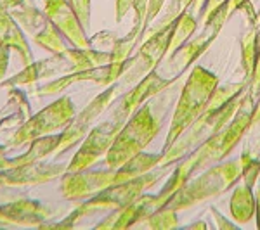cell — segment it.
<instances>
[{"label":"cell","mask_w":260,"mask_h":230,"mask_svg":"<svg viewBox=\"0 0 260 230\" xmlns=\"http://www.w3.org/2000/svg\"><path fill=\"white\" fill-rule=\"evenodd\" d=\"M250 82L243 80L236 83H225L219 85L208 100V106L203 114L194 123L186 128L177 140L163 152V160L160 166H174L180 160L189 156L194 149H198L207 139H210L213 133L225 127L233 116L236 114L241 99L248 89Z\"/></svg>","instance_id":"cell-1"},{"label":"cell","mask_w":260,"mask_h":230,"mask_svg":"<svg viewBox=\"0 0 260 230\" xmlns=\"http://www.w3.org/2000/svg\"><path fill=\"white\" fill-rule=\"evenodd\" d=\"M172 170H174V166H158V168L151 170L137 178H132L128 182L115 183V185L101 190L99 194L92 196L90 199L82 201V204H78L62 221H57V223H47L45 221V223L40 225V228H71L77 225V221L89 218L92 215H98V213L103 211L111 213L115 210H120V208L127 206L134 199L139 198L141 194H144L148 189H153L165 177H169Z\"/></svg>","instance_id":"cell-2"},{"label":"cell","mask_w":260,"mask_h":230,"mask_svg":"<svg viewBox=\"0 0 260 230\" xmlns=\"http://www.w3.org/2000/svg\"><path fill=\"white\" fill-rule=\"evenodd\" d=\"M111 50L99 49H66L61 54H52L47 59L33 61L26 64L19 73L11 76L9 80L0 82V89H16V87H26L31 83L50 80L62 74H70L75 71H85L92 68L110 64Z\"/></svg>","instance_id":"cell-3"},{"label":"cell","mask_w":260,"mask_h":230,"mask_svg":"<svg viewBox=\"0 0 260 230\" xmlns=\"http://www.w3.org/2000/svg\"><path fill=\"white\" fill-rule=\"evenodd\" d=\"M255 104H257V97L251 94L250 89H246L233 120L222 130L213 133L210 139L205 140L198 149L192 150L189 156L180 160L186 163L192 177L198 171H203L217 165V163H222L240 145V142L243 140V137H245V133L250 127V121L253 118Z\"/></svg>","instance_id":"cell-4"},{"label":"cell","mask_w":260,"mask_h":230,"mask_svg":"<svg viewBox=\"0 0 260 230\" xmlns=\"http://www.w3.org/2000/svg\"><path fill=\"white\" fill-rule=\"evenodd\" d=\"M219 85L220 80L215 73L200 64L192 66L191 73L187 74V80L180 90L177 102H175V109L172 114L169 133L165 137L161 152H165L179 139L180 133L203 114L208 106V100Z\"/></svg>","instance_id":"cell-5"},{"label":"cell","mask_w":260,"mask_h":230,"mask_svg":"<svg viewBox=\"0 0 260 230\" xmlns=\"http://www.w3.org/2000/svg\"><path fill=\"white\" fill-rule=\"evenodd\" d=\"M161 112L156 111V106L149 100L134 112L116 135L111 149L104 156V166L120 168L128 160L142 152L158 137L161 130Z\"/></svg>","instance_id":"cell-6"},{"label":"cell","mask_w":260,"mask_h":230,"mask_svg":"<svg viewBox=\"0 0 260 230\" xmlns=\"http://www.w3.org/2000/svg\"><path fill=\"white\" fill-rule=\"evenodd\" d=\"M241 175L243 170L240 160L217 163L201 171L198 177H192L189 182L184 183L165 206L175 211H184L201 203H207L233 189L241 180Z\"/></svg>","instance_id":"cell-7"},{"label":"cell","mask_w":260,"mask_h":230,"mask_svg":"<svg viewBox=\"0 0 260 230\" xmlns=\"http://www.w3.org/2000/svg\"><path fill=\"white\" fill-rule=\"evenodd\" d=\"M128 118H130L128 112L116 104L113 107V111L110 112V116L103 123L95 125L87 133V137L82 140L80 149L75 152V156L68 163L66 173H77V171L92 168L95 163L104 160V156L111 149L116 135L120 133V130L123 128V125L127 123Z\"/></svg>","instance_id":"cell-8"},{"label":"cell","mask_w":260,"mask_h":230,"mask_svg":"<svg viewBox=\"0 0 260 230\" xmlns=\"http://www.w3.org/2000/svg\"><path fill=\"white\" fill-rule=\"evenodd\" d=\"M77 114L75 104L70 95H61L52 104L45 106L37 114H31L26 121L21 123V127L12 133L7 140V149H19L23 145H30V142L40 137L50 135V133L62 132L66 125Z\"/></svg>","instance_id":"cell-9"},{"label":"cell","mask_w":260,"mask_h":230,"mask_svg":"<svg viewBox=\"0 0 260 230\" xmlns=\"http://www.w3.org/2000/svg\"><path fill=\"white\" fill-rule=\"evenodd\" d=\"M233 14L234 12H233V9H231L229 0H225L219 9H217L210 18L205 21L203 31H201L198 36L187 40L182 47L177 49L172 56L167 57V64H169V68L172 69V73H174L175 78L182 76V74L186 73V71L189 69L191 66L212 47V44L217 40V36L220 35L222 28L225 26L228 19Z\"/></svg>","instance_id":"cell-10"},{"label":"cell","mask_w":260,"mask_h":230,"mask_svg":"<svg viewBox=\"0 0 260 230\" xmlns=\"http://www.w3.org/2000/svg\"><path fill=\"white\" fill-rule=\"evenodd\" d=\"M120 82L111 83L110 87H106V90L101 92L99 95H95L94 99L87 104L85 107L75 114V118L66 125V128L61 132V142L54 156H62L64 152H68L71 147H75L77 144L85 139L87 133L94 128V123L98 118L103 114L104 111L113 104V100L118 97L120 94Z\"/></svg>","instance_id":"cell-11"},{"label":"cell","mask_w":260,"mask_h":230,"mask_svg":"<svg viewBox=\"0 0 260 230\" xmlns=\"http://www.w3.org/2000/svg\"><path fill=\"white\" fill-rule=\"evenodd\" d=\"M172 24L163 28L158 33H154V35H151L149 39L142 40L139 50L136 54H132V57L127 61L125 73L120 78L121 87H128V85L134 87L146 74L151 73L153 69H156V66L165 59L167 54H169Z\"/></svg>","instance_id":"cell-12"},{"label":"cell","mask_w":260,"mask_h":230,"mask_svg":"<svg viewBox=\"0 0 260 230\" xmlns=\"http://www.w3.org/2000/svg\"><path fill=\"white\" fill-rule=\"evenodd\" d=\"M116 168H87L77 173H64L61 177V196L70 203H82L115 185Z\"/></svg>","instance_id":"cell-13"},{"label":"cell","mask_w":260,"mask_h":230,"mask_svg":"<svg viewBox=\"0 0 260 230\" xmlns=\"http://www.w3.org/2000/svg\"><path fill=\"white\" fill-rule=\"evenodd\" d=\"M44 12L47 19L57 28L66 42L77 49H90V39L83 30L80 19L71 9L68 0H44Z\"/></svg>","instance_id":"cell-14"},{"label":"cell","mask_w":260,"mask_h":230,"mask_svg":"<svg viewBox=\"0 0 260 230\" xmlns=\"http://www.w3.org/2000/svg\"><path fill=\"white\" fill-rule=\"evenodd\" d=\"M54 216V211L44 203L35 199L21 198L12 203L0 204V223L6 225H24V227H40L49 218Z\"/></svg>","instance_id":"cell-15"},{"label":"cell","mask_w":260,"mask_h":230,"mask_svg":"<svg viewBox=\"0 0 260 230\" xmlns=\"http://www.w3.org/2000/svg\"><path fill=\"white\" fill-rule=\"evenodd\" d=\"M243 139H245V144H243L240 156L243 170L241 180L255 189L260 177V95L255 104L253 118H251L250 127Z\"/></svg>","instance_id":"cell-16"},{"label":"cell","mask_w":260,"mask_h":230,"mask_svg":"<svg viewBox=\"0 0 260 230\" xmlns=\"http://www.w3.org/2000/svg\"><path fill=\"white\" fill-rule=\"evenodd\" d=\"M85 82H94L101 87H110V82H108V68L106 66H101V68H92L85 71H75V73L70 74H62V76L52 78L50 82L44 83L35 92L39 97L59 95L62 92L68 90L71 85H75V83H85Z\"/></svg>","instance_id":"cell-17"},{"label":"cell","mask_w":260,"mask_h":230,"mask_svg":"<svg viewBox=\"0 0 260 230\" xmlns=\"http://www.w3.org/2000/svg\"><path fill=\"white\" fill-rule=\"evenodd\" d=\"M0 44L7 45L9 49L16 50L23 59V64H30L33 62V52L30 49V44L24 39L23 28L18 24L12 16L7 12L6 7L0 2Z\"/></svg>","instance_id":"cell-18"},{"label":"cell","mask_w":260,"mask_h":230,"mask_svg":"<svg viewBox=\"0 0 260 230\" xmlns=\"http://www.w3.org/2000/svg\"><path fill=\"white\" fill-rule=\"evenodd\" d=\"M0 2L12 18L18 21L23 31L28 33L31 39L49 23L45 12L39 11L35 4L28 2V0H0Z\"/></svg>","instance_id":"cell-19"},{"label":"cell","mask_w":260,"mask_h":230,"mask_svg":"<svg viewBox=\"0 0 260 230\" xmlns=\"http://www.w3.org/2000/svg\"><path fill=\"white\" fill-rule=\"evenodd\" d=\"M255 208H257V203H255L253 187L246 185L245 182L240 180L234 185L233 196L229 199L231 218L238 225H246L255 218Z\"/></svg>","instance_id":"cell-20"},{"label":"cell","mask_w":260,"mask_h":230,"mask_svg":"<svg viewBox=\"0 0 260 230\" xmlns=\"http://www.w3.org/2000/svg\"><path fill=\"white\" fill-rule=\"evenodd\" d=\"M161 160L163 152H146V150H142L137 156H134L132 160H128L125 165H121L120 168H116L115 183L128 182L132 178H137L151 170L158 168L161 165Z\"/></svg>","instance_id":"cell-21"},{"label":"cell","mask_w":260,"mask_h":230,"mask_svg":"<svg viewBox=\"0 0 260 230\" xmlns=\"http://www.w3.org/2000/svg\"><path fill=\"white\" fill-rule=\"evenodd\" d=\"M258 33L260 26L257 24H248L245 31L240 36V50H241V71L243 78L250 82L251 74H253L255 59H257V47H258Z\"/></svg>","instance_id":"cell-22"},{"label":"cell","mask_w":260,"mask_h":230,"mask_svg":"<svg viewBox=\"0 0 260 230\" xmlns=\"http://www.w3.org/2000/svg\"><path fill=\"white\" fill-rule=\"evenodd\" d=\"M200 23H198V16L192 14V12L187 9L184 11L182 14L179 16L177 19L172 24V33H170V44H169V54L167 57L172 56L177 49L182 47L187 40H191V36L194 35L196 30H198Z\"/></svg>","instance_id":"cell-23"},{"label":"cell","mask_w":260,"mask_h":230,"mask_svg":"<svg viewBox=\"0 0 260 230\" xmlns=\"http://www.w3.org/2000/svg\"><path fill=\"white\" fill-rule=\"evenodd\" d=\"M33 42L50 54H61L66 50V39L50 21L33 36Z\"/></svg>","instance_id":"cell-24"},{"label":"cell","mask_w":260,"mask_h":230,"mask_svg":"<svg viewBox=\"0 0 260 230\" xmlns=\"http://www.w3.org/2000/svg\"><path fill=\"white\" fill-rule=\"evenodd\" d=\"M179 211L172 210L169 206H163L158 211H154L148 220L144 221V225L148 228L153 230H172L179 227Z\"/></svg>","instance_id":"cell-25"},{"label":"cell","mask_w":260,"mask_h":230,"mask_svg":"<svg viewBox=\"0 0 260 230\" xmlns=\"http://www.w3.org/2000/svg\"><path fill=\"white\" fill-rule=\"evenodd\" d=\"M71 9L75 11L77 18L80 19L83 30H89L90 26V14H92V9H90V0H68Z\"/></svg>","instance_id":"cell-26"},{"label":"cell","mask_w":260,"mask_h":230,"mask_svg":"<svg viewBox=\"0 0 260 230\" xmlns=\"http://www.w3.org/2000/svg\"><path fill=\"white\" fill-rule=\"evenodd\" d=\"M118 36L115 35L113 31H99L94 35V39H90V44L94 49L99 50H111L113 44L116 42Z\"/></svg>","instance_id":"cell-27"},{"label":"cell","mask_w":260,"mask_h":230,"mask_svg":"<svg viewBox=\"0 0 260 230\" xmlns=\"http://www.w3.org/2000/svg\"><path fill=\"white\" fill-rule=\"evenodd\" d=\"M225 0H205V6H203V9L200 11V14H198V23L200 24H205V21H207L210 16L215 12L219 7L224 4Z\"/></svg>","instance_id":"cell-28"},{"label":"cell","mask_w":260,"mask_h":230,"mask_svg":"<svg viewBox=\"0 0 260 230\" xmlns=\"http://www.w3.org/2000/svg\"><path fill=\"white\" fill-rule=\"evenodd\" d=\"M210 215L213 221H215V228L219 230H236V225L233 223V220H228L222 213L217 210L215 206H210Z\"/></svg>","instance_id":"cell-29"},{"label":"cell","mask_w":260,"mask_h":230,"mask_svg":"<svg viewBox=\"0 0 260 230\" xmlns=\"http://www.w3.org/2000/svg\"><path fill=\"white\" fill-rule=\"evenodd\" d=\"M169 0H149V9H148V18H146V28L151 26V24L156 21V18L160 16L161 9L165 7V4ZM144 28V30H146Z\"/></svg>","instance_id":"cell-30"},{"label":"cell","mask_w":260,"mask_h":230,"mask_svg":"<svg viewBox=\"0 0 260 230\" xmlns=\"http://www.w3.org/2000/svg\"><path fill=\"white\" fill-rule=\"evenodd\" d=\"M134 0H115V21L121 23L125 16L128 14V11L132 9Z\"/></svg>","instance_id":"cell-31"},{"label":"cell","mask_w":260,"mask_h":230,"mask_svg":"<svg viewBox=\"0 0 260 230\" xmlns=\"http://www.w3.org/2000/svg\"><path fill=\"white\" fill-rule=\"evenodd\" d=\"M9 57H11V49L7 45L0 44V82L4 80L7 68H9Z\"/></svg>","instance_id":"cell-32"},{"label":"cell","mask_w":260,"mask_h":230,"mask_svg":"<svg viewBox=\"0 0 260 230\" xmlns=\"http://www.w3.org/2000/svg\"><path fill=\"white\" fill-rule=\"evenodd\" d=\"M257 189H255V203H257V208H255V221H257V228L260 230V182H257Z\"/></svg>","instance_id":"cell-33"},{"label":"cell","mask_w":260,"mask_h":230,"mask_svg":"<svg viewBox=\"0 0 260 230\" xmlns=\"http://www.w3.org/2000/svg\"><path fill=\"white\" fill-rule=\"evenodd\" d=\"M7 149L6 145H0V165L4 166V168H11V158H7Z\"/></svg>","instance_id":"cell-34"},{"label":"cell","mask_w":260,"mask_h":230,"mask_svg":"<svg viewBox=\"0 0 260 230\" xmlns=\"http://www.w3.org/2000/svg\"><path fill=\"white\" fill-rule=\"evenodd\" d=\"M184 228H186V230H207L208 228V223L205 220H198V221H194V223L186 225Z\"/></svg>","instance_id":"cell-35"},{"label":"cell","mask_w":260,"mask_h":230,"mask_svg":"<svg viewBox=\"0 0 260 230\" xmlns=\"http://www.w3.org/2000/svg\"><path fill=\"white\" fill-rule=\"evenodd\" d=\"M255 24L260 26V9H257V19H255Z\"/></svg>","instance_id":"cell-36"},{"label":"cell","mask_w":260,"mask_h":230,"mask_svg":"<svg viewBox=\"0 0 260 230\" xmlns=\"http://www.w3.org/2000/svg\"><path fill=\"white\" fill-rule=\"evenodd\" d=\"M0 189H6V185H4V180H2V175H0Z\"/></svg>","instance_id":"cell-37"},{"label":"cell","mask_w":260,"mask_h":230,"mask_svg":"<svg viewBox=\"0 0 260 230\" xmlns=\"http://www.w3.org/2000/svg\"><path fill=\"white\" fill-rule=\"evenodd\" d=\"M28 2H31V4H33V0H28Z\"/></svg>","instance_id":"cell-38"}]
</instances>
